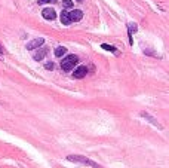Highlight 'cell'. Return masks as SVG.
I'll use <instances>...</instances> for the list:
<instances>
[{
  "mask_svg": "<svg viewBox=\"0 0 169 168\" xmlns=\"http://www.w3.org/2000/svg\"><path fill=\"white\" fill-rule=\"evenodd\" d=\"M65 54H67V48H64V46H58L55 49V57H58V58H61Z\"/></svg>",
  "mask_w": 169,
  "mask_h": 168,
  "instance_id": "9",
  "label": "cell"
},
{
  "mask_svg": "<svg viewBox=\"0 0 169 168\" xmlns=\"http://www.w3.org/2000/svg\"><path fill=\"white\" fill-rule=\"evenodd\" d=\"M67 159L68 161H71V162H80V164H83V165H89V167H92V168H102L101 165H98L96 162L90 161L89 158L80 156V155H68Z\"/></svg>",
  "mask_w": 169,
  "mask_h": 168,
  "instance_id": "1",
  "label": "cell"
},
{
  "mask_svg": "<svg viewBox=\"0 0 169 168\" xmlns=\"http://www.w3.org/2000/svg\"><path fill=\"white\" fill-rule=\"evenodd\" d=\"M42 15H43V18H45V19H49V21H52V19H55V18H56V12L54 11V9H51V8H46V9H43V11H42Z\"/></svg>",
  "mask_w": 169,
  "mask_h": 168,
  "instance_id": "5",
  "label": "cell"
},
{
  "mask_svg": "<svg viewBox=\"0 0 169 168\" xmlns=\"http://www.w3.org/2000/svg\"><path fill=\"white\" fill-rule=\"evenodd\" d=\"M46 54H48V48H42L39 52H36V54H34V60H36V61H40V60H43Z\"/></svg>",
  "mask_w": 169,
  "mask_h": 168,
  "instance_id": "7",
  "label": "cell"
},
{
  "mask_svg": "<svg viewBox=\"0 0 169 168\" xmlns=\"http://www.w3.org/2000/svg\"><path fill=\"white\" fill-rule=\"evenodd\" d=\"M43 43H45V39H43V37L34 39V40H31V42H28V43H27V49H28V51H33V49H36V48L42 46Z\"/></svg>",
  "mask_w": 169,
  "mask_h": 168,
  "instance_id": "4",
  "label": "cell"
},
{
  "mask_svg": "<svg viewBox=\"0 0 169 168\" xmlns=\"http://www.w3.org/2000/svg\"><path fill=\"white\" fill-rule=\"evenodd\" d=\"M45 68H48V70H54V62H46Z\"/></svg>",
  "mask_w": 169,
  "mask_h": 168,
  "instance_id": "12",
  "label": "cell"
},
{
  "mask_svg": "<svg viewBox=\"0 0 169 168\" xmlns=\"http://www.w3.org/2000/svg\"><path fill=\"white\" fill-rule=\"evenodd\" d=\"M62 6L67 8V9H70V8H73V2H71V0H62Z\"/></svg>",
  "mask_w": 169,
  "mask_h": 168,
  "instance_id": "10",
  "label": "cell"
},
{
  "mask_svg": "<svg viewBox=\"0 0 169 168\" xmlns=\"http://www.w3.org/2000/svg\"><path fill=\"white\" fill-rule=\"evenodd\" d=\"M79 62V58L76 55H67L64 60L61 61V68L65 72H70L71 68H74V66Z\"/></svg>",
  "mask_w": 169,
  "mask_h": 168,
  "instance_id": "2",
  "label": "cell"
},
{
  "mask_svg": "<svg viewBox=\"0 0 169 168\" xmlns=\"http://www.w3.org/2000/svg\"><path fill=\"white\" fill-rule=\"evenodd\" d=\"M48 2H54V0H39V5H43V3H48Z\"/></svg>",
  "mask_w": 169,
  "mask_h": 168,
  "instance_id": "14",
  "label": "cell"
},
{
  "mask_svg": "<svg viewBox=\"0 0 169 168\" xmlns=\"http://www.w3.org/2000/svg\"><path fill=\"white\" fill-rule=\"evenodd\" d=\"M77 2H83V0H77Z\"/></svg>",
  "mask_w": 169,
  "mask_h": 168,
  "instance_id": "16",
  "label": "cell"
},
{
  "mask_svg": "<svg viewBox=\"0 0 169 168\" xmlns=\"http://www.w3.org/2000/svg\"><path fill=\"white\" fill-rule=\"evenodd\" d=\"M3 54H5V49H3V46L0 45V57L3 55Z\"/></svg>",
  "mask_w": 169,
  "mask_h": 168,
  "instance_id": "15",
  "label": "cell"
},
{
  "mask_svg": "<svg viewBox=\"0 0 169 168\" xmlns=\"http://www.w3.org/2000/svg\"><path fill=\"white\" fill-rule=\"evenodd\" d=\"M68 17H70V21L71 23H77V21H80L82 18H83V12L82 11H79V9H74V11H71V12H68Z\"/></svg>",
  "mask_w": 169,
  "mask_h": 168,
  "instance_id": "3",
  "label": "cell"
},
{
  "mask_svg": "<svg viewBox=\"0 0 169 168\" xmlns=\"http://www.w3.org/2000/svg\"><path fill=\"white\" fill-rule=\"evenodd\" d=\"M61 23L64 24V25H70V24H71V21H70V17H68V12H67V11H62V12H61Z\"/></svg>",
  "mask_w": 169,
  "mask_h": 168,
  "instance_id": "8",
  "label": "cell"
},
{
  "mask_svg": "<svg viewBox=\"0 0 169 168\" xmlns=\"http://www.w3.org/2000/svg\"><path fill=\"white\" fill-rule=\"evenodd\" d=\"M135 30H136L135 24H129V31H131V33H132V31H135Z\"/></svg>",
  "mask_w": 169,
  "mask_h": 168,
  "instance_id": "13",
  "label": "cell"
},
{
  "mask_svg": "<svg viewBox=\"0 0 169 168\" xmlns=\"http://www.w3.org/2000/svg\"><path fill=\"white\" fill-rule=\"evenodd\" d=\"M86 73H88V68L84 67V66H80V67H77L76 70H74L73 78H76V79H82V78H84V76H86Z\"/></svg>",
  "mask_w": 169,
  "mask_h": 168,
  "instance_id": "6",
  "label": "cell"
},
{
  "mask_svg": "<svg viewBox=\"0 0 169 168\" xmlns=\"http://www.w3.org/2000/svg\"><path fill=\"white\" fill-rule=\"evenodd\" d=\"M102 49H105V51H111V52H116V48L111 45H107V43H104L102 45Z\"/></svg>",
  "mask_w": 169,
  "mask_h": 168,
  "instance_id": "11",
  "label": "cell"
}]
</instances>
